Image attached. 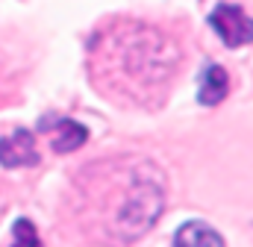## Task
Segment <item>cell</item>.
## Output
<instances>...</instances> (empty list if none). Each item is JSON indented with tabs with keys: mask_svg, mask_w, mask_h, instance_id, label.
Returning a JSON list of instances; mask_svg holds the SVG:
<instances>
[{
	"mask_svg": "<svg viewBox=\"0 0 253 247\" xmlns=\"http://www.w3.org/2000/svg\"><path fill=\"white\" fill-rule=\"evenodd\" d=\"M165 177L144 156L97 159L71 183V218L94 247H129L162 215Z\"/></svg>",
	"mask_w": 253,
	"mask_h": 247,
	"instance_id": "1",
	"label": "cell"
},
{
	"mask_svg": "<svg viewBox=\"0 0 253 247\" xmlns=\"http://www.w3.org/2000/svg\"><path fill=\"white\" fill-rule=\"evenodd\" d=\"M88 68L100 91L132 103H159L180 65V47L141 21L100 27L88 47Z\"/></svg>",
	"mask_w": 253,
	"mask_h": 247,
	"instance_id": "2",
	"label": "cell"
},
{
	"mask_svg": "<svg viewBox=\"0 0 253 247\" xmlns=\"http://www.w3.org/2000/svg\"><path fill=\"white\" fill-rule=\"evenodd\" d=\"M209 27L218 33V39L227 47H245V44H251V18L236 3H221L209 15Z\"/></svg>",
	"mask_w": 253,
	"mask_h": 247,
	"instance_id": "3",
	"label": "cell"
},
{
	"mask_svg": "<svg viewBox=\"0 0 253 247\" xmlns=\"http://www.w3.org/2000/svg\"><path fill=\"white\" fill-rule=\"evenodd\" d=\"M0 165L3 168H33L39 165V150L36 138L30 129L18 126L12 135L0 138Z\"/></svg>",
	"mask_w": 253,
	"mask_h": 247,
	"instance_id": "4",
	"label": "cell"
},
{
	"mask_svg": "<svg viewBox=\"0 0 253 247\" xmlns=\"http://www.w3.org/2000/svg\"><path fill=\"white\" fill-rule=\"evenodd\" d=\"M42 132H50V135H53V150H56V153H71V150L83 147L85 138H88V129H85L83 124L71 121V118L42 121Z\"/></svg>",
	"mask_w": 253,
	"mask_h": 247,
	"instance_id": "5",
	"label": "cell"
},
{
	"mask_svg": "<svg viewBox=\"0 0 253 247\" xmlns=\"http://www.w3.org/2000/svg\"><path fill=\"white\" fill-rule=\"evenodd\" d=\"M230 91V74L221 68V65H209L200 77V88H197V100L203 106H215L227 97Z\"/></svg>",
	"mask_w": 253,
	"mask_h": 247,
	"instance_id": "6",
	"label": "cell"
},
{
	"mask_svg": "<svg viewBox=\"0 0 253 247\" xmlns=\"http://www.w3.org/2000/svg\"><path fill=\"white\" fill-rule=\"evenodd\" d=\"M174 247H224V239L203 221H189L177 230Z\"/></svg>",
	"mask_w": 253,
	"mask_h": 247,
	"instance_id": "7",
	"label": "cell"
},
{
	"mask_svg": "<svg viewBox=\"0 0 253 247\" xmlns=\"http://www.w3.org/2000/svg\"><path fill=\"white\" fill-rule=\"evenodd\" d=\"M12 247H42L36 227L27 218H18L15 221V227H12Z\"/></svg>",
	"mask_w": 253,
	"mask_h": 247,
	"instance_id": "8",
	"label": "cell"
}]
</instances>
